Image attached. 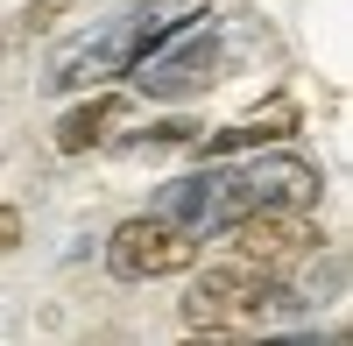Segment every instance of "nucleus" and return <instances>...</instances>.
<instances>
[{"label":"nucleus","mask_w":353,"mask_h":346,"mask_svg":"<svg viewBox=\"0 0 353 346\" xmlns=\"http://www.w3.org/2000/svg\"><path fill=\"white\" fill-rule=\"evenodd\" d=\"M283 311H297V290L283 283V269H261V262H248V254H233V247L219 262H205L198 283L184 290V325L191 332H261V325H276Z\"/></svg>","instance_id":"obj_1"},{"label":"nucleus","mask_w":353,"mask_h":346,"mask_svg":"<svg viewBox=\"0 0 353 346\" xmlns=\"http://www.w3.org/2000/svg\"><path fill=\"white\" fill-rule=\"evenodd\" d=\"M184 21V14H156V8H121L106 28H92V36H78L57 50V64H50V92H92V85H121L141 57H149L170 28Z\"/></svg>","instance_id":"obj_2"},{"label":"nucleus","mask_w":353,"mask_h":346,"mask_svg":"<svg viewBox=\"0 0 353 346\" xmlns=\"http://www.w3.org/2000/svg\"><path fill=\"white\" fill-rule=\"evenodd\" d=\"M205 254V234L176 226L163 212H134L106 234V276L113 283H163V276H191V262Z\"/></svg>","instance_id":"obj_3"},{"label":"nucleus","mask_w":353,"mask_h":346,"mask_svg":"<svg viewBox=\"0 0 353 346\" xmlns=\"http://www.w3.org/2000/svg\"><path fill=\"white\" fill-rule=\"evenodd\" d=\"M128 78L141 85V99H163V106L205 92V85L219 78V36H212V21H205V8L176 21L170 36H163V43L141 57L134 71H128Z\"/></svg>","instance_id":"obj_4"},{"label":"nucleus","mask_w":353,"mask_h":346,"mask_svg":"<svg viewBox=\"0 0 353 346\" xmlns=\"http://www.w3.org/2000/svg\"><path fill=\"white\" fill-rule=\"evenodd\" d=\"M219 241L233 254H248V262H261V269H297L325 241V226H318V205H254L241 219H226Z\"/></svg>","instance_id":"obj_5"},{"label":"nucleus","mask_w":353,"mask_h":346,"mask_svg":"<svg viewBox=\"0 0 353 346\" xmlns=\"http://www.w3.org/2000/svg\"><path fill=\"white\" fill-rule=\"evenodd\" d=\"M134 121V99H121L113 85H92V99H78L64 121L50 128V149L57 156H92L106 141H121V128Z\"/></svg>","instance_id":"obj_6"},{"label":"nucleus","mask_w":353,"mask_h":346,"mask_svg":"<svg viewBox=\"0 0 353 346\" xmlns=\"http://www.w3.org/2000/svg\"><path fill=\"white\" fill-rule=\"evenodd\" d=\"M297 128H304V106H297V99H269V106L241 113L233 128L198 134V156H205V163H219V156H248V149H283Z\"/></svg>","instance_id":"obj_7"},{"label":"nucleus","mask_w":353,"mask_h":346,"mask_svg":"<svg viewBox=\"0 0 353 346\" xmlns=\"http://www.w3.org/2000/svg\"><path fill=\"white\" fill-rule=\"evenodd\" d=\"M64 8H71V0H28V28H50Z\"/></svg>","instance_id":"obj_8"},{"label":"nucleus","mask_w":353,"mask_h":346,"mask_svg":"<svg viewBox=\"0 0 353 346\" xmlns=\"http://www.w3.org/2000/svg\"><path fill=\"white\" fill-rule=\"evenodd\" d=\"M14 241H21V212L0 205V247H14Z\"/></svg>","instance_id":"obj_9"}]
</instances>
